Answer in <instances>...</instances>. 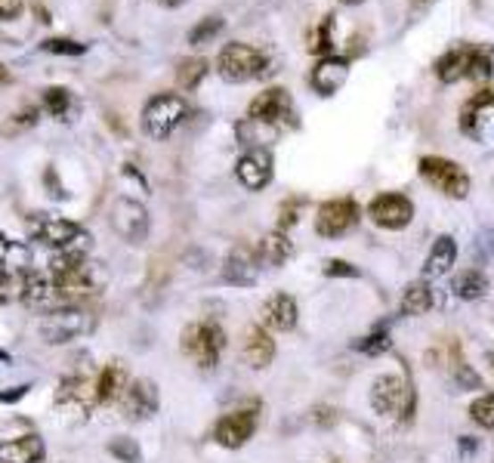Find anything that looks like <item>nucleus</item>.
Masks as SVG:
<instances>
[{
    "label": "nucleus",
    "mask_w": 494,
    "mask_h": 463,
    "mask_svg": "<svg viewBox=\"0 0 494 463\" xmlns=\"http://www.w3.org/2000/svg\"><path fill=\"white\" fill-rule=\"evenodd\" d=\"M127 386H130V377H127V368L121 361H109L103 368V374L96 377V401L109 405V401H118L124 399Z\"/></svg>",
    "instance_id": "nucleus-24"
},
{
    "label": "nucleus",
    "mask_w": 494,
    "mask_h": 463,
    "mask_svg": "<svg viewBox=\"0 0 494 463\" xmlns=\"http://www.w3.org/2000/svg\"><path fill=\"white\" fill-rule=\"evenodd\" d=\"M22 12V0H0V19H16Z\"/></svg>",
    "instance_id": "nucleus-42"
},
{
    "label": "nucleus",
    "mask_w": 494,
    "mask_h": 463,
    "mask_svg": "<svg viewBox=\"0 0 494 463\" xmlns=\"http://www.w3.org/2000/svg\"><path fill=\"white\" fill-rule=\"evenodd\" d=\"M217 71H219V78L229 80V84H244V80H251V78L266 75V71H269V62H266L263 53L253 50V46L229 44L219 50Z\"/></svg>",
    "instance_id": "nucleus-6"
},
{
    "label": "nucleus",
    "mask_w": 494,
    "mask_h": 463,
    "mask_svg": "<svg viewBox=\"0 0 494 463\" xmlns=\"http://www.w3.org/2000/svg\"><path fill=\"white\" fill-rule=\"evenodd\" d=\"M491 50L485 46H454L436 62V78L442 84H457L464 78H489Z\"/></svg>",
    "instance_id": "nucleus-3"
},
{
    "label": "nucleus",
    "mask_w": 494,
    "mask_h": 463,
    "mask_svg": "<svg viewBox=\"0 0 494 463\" xmlns=\"http://www.w3.org/2000/svg\"><path fill=\"white\" fill-rule=\"evenodd\" d=\"M325 272L328 275H346V278H356L358 269H352L350 263H343V260H331L328 266H325Z\"/></svg>",
    "instance_id": "nucleus-41"
},
{
    "label": "nucleus",
    "mask_w": 494,
    "mask_h": 463,
    "mask_svg": "<svg viewBox=\"0 0 494 463\" xmlns=\"http://www.w3.org/2000/svg\"><path fill=\"white\" fill-rule=\"evenodd\" d=\"M93 401H96V384H86V380L75 377V380H62L56 393V408L62 414H69L71 420H84L90 414Z\"/></svg>",
    "instance_id": "nucleus-15"
},
{
    "label": "nucleus",
    "mask_w": 494,
    "mask_h": 463,
    "mask_svg": "<svg viewBox=\"0 0 494 463\" xmlns=\"http://www.w3.org/2000/svg\"><path fill=\"white\" fill-rule=\"evenodd\" d=\"M420 177L432 186L436 192L449 194V198H466L470 194V177L460 164H454L449 158H439V154H430V158H420Z\"/></svg>",
    "instance_id": "nucleus-8"
},
{
    "label": "nucleus",
    "mask_w": 494,
    "mask_h": 463,
    "mask_svg": "<svg viewBox=\"0 0 494 463\" xmlns=\"http://www.w3.org/2000/svg\"><path fill=\"white\" fill-rule=\"evenodd\" d=\"M44 50L46 53H56V56H81V53L86 50L84 44H78V40H69V37H50L44 40Z\"/></svg>",
    "instance_id": "nucleus-37"
},
{
    "label": "nucleus",
    "mask_w": 494,
    "mask_h": 463,
    "mask_svg": "<svg viewBox=\"0 0 494 463\" xmlns=\"http://www.w3.org/2000/svg\"><path fill=\"white\" fill-rule=\"evenodd\" d=\"M111 229L121 235L124 241H130V244H143L152 232L149 211L133 198H118L111 204Z\"/></svg>",
    "instance_id": "nucleus-11"
},
{
    "label": "nucleus",
    "mask_w": 494,
    "mask_h": 463,
    "mask_svg": "<svg viewBox=\"0 0 494 463\" xmlns=\"http://www.w3.org/2000/svg\"><path fill=\"white\" fill-rule=\"evenodd\" d=\"M44 109L50 112V118H56L59 124H71L81 115V99L65 87H46L44 90Z\"/></svg>",
    "instance_id": "nucleus-23"
},
{
    "label": "nucleus",
    "mask_w": 494,
    "mask_h": 463,
    "mask_svg": "<svg viewBox=\"0 0 494 463\" xmlns=\"http://www.w3.org/2000/svg\"><path fill=\"white\" fill-rule=\"evenodd\" d=\"M44 458L41 435H16L0 442V463H37Z\"/></svg>",
    "instance_id": "nucleus-22"
},
{
    "label": "nucleus",
    "mask_w": 494,
    "mask_h": 463,
    "mask_svg": "<svg viewBox=\"0 0 494 463\" xmlns=\"http://www.w3.org/2000/svg\"><path fill=\"white\" fill-rule=\"evenodd\" d=\"M31 260V251L25 241H12L10 235L0 232V272H25Z\"/></svg>",
    "instance_id": "nucleus-28"
},
{
    "label": "nucleus",
    "mask_w": 494,
    "mask_h": 463,
    "mask_svg": "<svg viewBox=\"0 0 494 463\" xmlns=\"http://www.w3.org/2000/svg\"><path fill=\"white\" fill-rule=\"evenodd\" d=\"M31 232H35L37 241L53 247L56 257H86V251H90V232L81 229L78 223H71V219L35 213L31 217Z\"/></svg>",
    "instance_id": "nucleus-2"
},
{
    "label": "nucleus",
    "mask_w": 494,
    "mask_h": 463,
    "mask_svg": "<svg viewBox=\"0 0 494 463\" xmlns=\"http://www.w3.org/2000/svg\"><path fill=\"white\" fill-rule=\"evenodd\" d=\"M272 355H276V343H272L269 334H266L263 327H247L244 340H242V359L247 365L263 371V368L272 365Z\"/></svg>",
    "instance_id": "nucleus-21"
},
{
    "label": "nucleus",
    "mask_w": 494,
    "mask_h": 463,
    "mask_svg": "<svg viewBox=\"0 0 494 463\" xmlns=\"http://www.w3.org/2000/svg\"><path fill=\"white\" fill-rule=\"evenodd\" d=\"M371 405L377 414H386V418H411L414 411V393L411 386L405 384L396 374H383V377L374 380L371 386Z\"/></svg>",
    "instance_id": "nucleus-9"
},
{
    "label": "nucleus",
    "mask_w": 494,
    "mask_h": 463,
    "mask_svg": "<svg viewBox=\"0 0 494 463\" xmlns=\"http://www.w3.org/2000/svg\"><path fill=\"white\" fill-rule=\"evenodd\" d=\"M96 327L90 312L84 309H75V306H65V309H53L41 318L37 331H41V340L50 346H59V343H71V340L84 337Z\"/></svg>",
    "instance_id": "nucleus-4"
},
{
    "label": "nucleus",
    "mask_w": 494,
    "mask_h": 463,
    "mask_svg": "<svg viewBox=\"0 0 494 463\" xmlns=\"http://www.w3.org/2000/svg\"><path fill=\"white\" fill-rule=\"evenodd\" d=\"M358 349H362V352H368V355L386 352V349H390V334H386V331L371 334V337H365L362 343H358Z\"/></svg>",
    "instance_id": "nucleus-40"
},
{
    "label": "nucleus",
    "mask_w": 494,
    "mask_h": 463,
    "mask_svg": "<svg viewBox=\"0 0 494 463\" xmlns=\"http://www.w3.org/2000/svg\"><path fill=\"white\" fill-rule=\"evenodd\" d=\"M470 418L476 420L479 426L485 429H494V393L491 395H482L470 405Z\"/></svg>",
    "instance_id": "nucleus-36"
},
{
    "label": "nucleus",
    "mask_w": 494,
    "mask_h": 463,
    "mask_svg": "<svg viewBox=\"0 0 494 463\" xmlns=\"http://www.w3.org/2000/svg\"><path fill=\"white\" fill-rule=\"evenodd\" d=\"M53 281L62 300H86L103 294L105 269L86 257H53Z\"/></svg>",
    "instance_id": "nucleus-1"
},
{
    "label": "nucleus",
    "mask_w": 494,
    "mask_h": 463,
    "mask_svg": "<svg viewBox=\"0 0 494 463\" xmlns=\"http://www.w3.org/2000/svg\"><path fill=\"white\" fill-rule=\"evenodd\" d=\"M121 408H124V418L127 420H149L158 414V386L152 380H133L127 386L124 399H121Z\"/></svg>",
    "instance_id": "nucleus-16"
},
{
    "label": "nucleus",
    "mask_w": 494,
    "mask_h": 463,
    "mask_svg": "<svg viewBox=\"0 0 494 463\" xmlns=\"http://www.w3.org/2000/svg\"><path fill=\"white\" fill-rule=\"evenodd\" d=\"M111 454L121 458L124 463H139V448L133 439H115L111 442Z\"/></svg>",
    "instance_id": "nucleus-39"
},
{
    "label": "nucleus",
    "mask_w": 494,
    "mask_h": 463,
    "mask_svg": "<svg viewBox=\"0 0 494 463\" xmlns=\"http://www.w3.org/2000/svg\"><path fill=\"white\" fill-rule=\"evenodd\" d=\"M454 260H457V244H454V238L451 235H439L430 257H426L424 278H442V275H449Z\"/></svg>",
    "instance_id": "nucleus-26"
},
{
    "label": "nucleus",
    "mask_w": 494,
    "mask_h": 463,
    "mask_svg": "<svg viewBox=\"0 0 494 463\" xmlns=\"http://www.w3.org/2000/svg\"><path fill=\"white\" fill-rule=\"evenodd\" d=\"M238 136H242L244 143H259V149H263V143H272V139L278 136V127L259 124V120L247 118L244 124H238Z\"/></svg>",
    "instance_id": "nucleus-35"
},
{
    "label": "nucleus",
    "mask_w": 494,
    "mask_h": 463,
    "mask_svg": "<svg viewBox=\"0 0 494 463\" xmlns=\"http://www.w3.org/2000/svg\"><path fill=\"white\" fill-rule=\"evenodd\" d=\"M460 130L479 143H494V93H479L464 105Z\"/></svg>",
    "instance_id": "nucleus-12"
},
{
    "label": "nucleus",
    "mask_w": 494,
    "mask_h": 463,
    "mask_svg": "<svg viewBox=\"0 0 494 463\" xmlns=\"http://www.w3.org/2000/svg\"><path fill=\"white\" fill-rule=\"evenodd\" d=\"M259 315H263V325L269 327V331H291L293 325H297V303H293L291 294H272L269 300L259 309Z\"/></svg>",
    "instance_id": "nucleus-20"
},
{
    "label": "nucleus",
    "mask_w": 494,
    "mask_h": 463,
    "mask_svg": "<svg viewBox=\"0 0 494 463\" xmlns=\"http://www.w3.org/2000/svg\"><path fill=\"white\" fill-rule=\"evenodd\" d=\"M350 78V59L346 56H325L322 62L312 69V87H316L322 96H331Z\"/></svg>",
    "instance_id": "nucleus-19"
},
{
    "label": "nucleus",
    "mask_w": 494,
    "mask_h": 463,
    "mask_svg": "<svg viewBox=\"0 0 494 463\" xmlns=\"http://www.w3.org/2000/svg\"><path fill=\"white\" fill-rule=\"evenodd\" d=\"M340 4H346V6H358V4H365V0H340Z\"/></svg>",
    "instance_id": "nucleus-43"
},
{
    "label": "nucleus",
    "mask_w": 494,
    "mask_h": 463,
    "mask_svg": "<svg viewBox=\"0 0 494 463\" xmlns=\"http://www.w3.org/2000/svg\"><path fill=\"white\" fill-rule=\"evenodd\" d=\"M25 275L29 272H0V303L25 300Z\"/></svg>",
    "instance_id": "nucleus-33"
},
{
    "label": "nucleus",
    "mask_w": 494,
    "mask_h": 463,
    "mask_svg": "<svg viewBox=\"0 0 494 463\" xmlns=\"http://www.w3.org/2000/svg\"><path fill=\"white\" fill-rule=\"evenodd\" d=\"M356 223H358V204L352 198H337L318 207L316 229L325 238H340V235H346Z\"/></svg>",
    "instance_id": "nucleus-13"
},
{
    "label": "nucleus",
    "mask_w": 494,
    "mask_h": 463,
    "mask_svg": "<svg viewBox=\"0 0 494 463\" xmlns=\"http://www.w3.org/2000/svg\"><path fill=\"white\" fill-rule=\"evenodd\" d=\"M219 29H223L219 19H204L202 25H195V29L189 31V44H207L210 37L219 35Z\"/></svg>",
    "instance_id": "nucleus-38"
},
{
    "label": "nucleus",
    "mask_w": 494,
    "mask_h": 463,
    "mask_svg": "<svg viewBox=\"0 0 494 463\" xmlns=\"http://www.w3.org/2000/svg\"><path fill=\"white\" fill-rule=\"evenodd\" d=\"M56 300H62V297H59L56 281H53L50 275H41V272L25 275V303L44 309V306L56 303Z\"/></svg>",
    "instance_id": "nucleus-27"
},
{
    "label": "nucleus",
    "mask_w": 494,
    "mask_h": 463,
    "mask_svg": "<svg viewBox=\"0 0 494 463\" xmlns=\"http://www.w3.org/2000/svg\"><path fill=\"white\" fill-rule=\"evenodd\" d=\"M6 78H10V75H6V71H4V65H0V80H6Z\"/></svg>",
    "instance_id": "nucleus-45"
},
{
    "label": "nucleus",
    "mask_w": 494,
    "mask_h": 463,
    "mask_svg": "<svg viewBox=\"0 0 494 463\" xmlns=\"http://www.w3.org/2000/svg\"><path fill=\"white\" fill-rule=\"evenodd\" d=\"M451 287L460 300H482L485 294H489V278H485V272H479V269H466L454 278Z\"/></svg>",
    "instance_id": "nucleus-31"
},
{
    "label": "nucleus",
    "mask_w": 494,
    "mask_h": 463,
    "mask_svg": "<svg viewBox=\"0 0 494 463\" xmlns=\"http://www.w3.org/2000/svg\"><path fill=\"white\" fill-rule=\"evenodd\" d=\"M333 22L337 16H325L318 22V29L309 35V53H318V56H331V46H333Z\"/></svg>",
    "instance_id": "nucleus-34"
},
{
    "label": "nucleus",
    "mask_w": 494,
    "mask_h": 463,
    "mask_svg": "<svg viewBox=\"0 0 494 463\" xmlns=\"http://www.w3.org/2000/svg\"><path fill=\"white\" fill-rule=\"evenodd\" d=\"M259 257H263L269 266H284V263H288V260L293 257L291 238H288V235H284L282 229H278V232H269L263 241H259Z\"/></svg>",
    "instance_id": "nucleus-29"
},
{
    "label": "nucleus",
    "mask_w": 494,
    "mask_h": 463,
    "mask_svg": "<svg viewBox=\"0 0 494 463\" xmlns=\"http://www.w3.org/2000/svg\"><path fill=\"white\" fill-rule=\"evenodd\" d=\"M420 4H426V0H420Z\"/></svg>",
    "instance_id": "nucleus-46"
},
{
    "label": "nucleus",
    "mask_w": 494,
    "mask_h": 463,
    "mask_svg": "<svg viewBox=\"0 0 494 463\" xmlns=\"http://www.w3.org/2000/svg\"><path fill=\"white\" fill-rule=\"evenodd\" d=\"M226 349V334L217 321H202V325H192L183 334V352L195 361L198 368H217L219 355Z\"/></svg>",
    "instance_id": "nucleus-7"
},
{
    "label": "nucleus",
    "mask_w": 494,
    "mask_h": 463,
    "mask_svg": "<svg viewBox=\"0 0 494 463\" xmlns=\"http://www.w3.org/2000/svg\"><path fill=\"white\" fill-rule=\"evenodd\" d=\"M223 278L229 285H253L257 281V260H253V251L251 247H235V251L226 257L223 263Z\"/></svg>",
    "instance_id": "nucleus-25"
},
{
    "label": "nucleus",
    "mask_w": 494,
    "mask_h": 463,
    "mask_svg": "<svg viewBox=\"0 0 494 463\" xmlns=\"http://www.w3.org/2000/svg\"><path fill=\"white\" fill-rule=\"evenodd\" d=\"M368 217L377 226H383V229H405L414 217V204L405 194L386 192V194H377L368 204Z\"/></svg>",
    "instance_id": "nucleus-14"
},
{
    "label": "nucleus",
    "mask_w": 494,
    "mask_h": 463,
    "mask_svg": "<svg viewBox=\"0 0 494 463\" xmlns=\"http://www.w3.org/2000/svg\"><path fill=\"white\" fill-rule=\"evenodd\" d=\"M161 4H167V6H179V4H185V0H161Z\"/></svg>",
    "instance_id": "nucleus-44"
},
{
    "label": "nucleus",
    "mask_w": 494,
    "mask_h": 463,
    "mask_svg": "<svg viewBox=\"0 0 494 463\" xmlns=\"http://www.w3.org/2000/svg\"><path fill=\"white\" fill-rule=\"evenodd\" d=\"M257 429V414L253 411H232L213 429V439L223 448H242Z\"/></svg>",
    "instance_id": "nucleus-18"
},
{
    "label": "nucleus",
    "mask_w": 494,
    "mask_h": 463,
    "mask_svg": "<svg viewBox=\"0 0 494 463\" xmlns=\"http://www.w3.org/2000/svg\"><path fill=\"white\" fill-rule=\"evenodd\" d=\"M204 75H207V59H202V56L183 59L177 69V80L183 90H195V87L204 80Z\"/></svg>",
    "instance_id": "nucleus-32"
},
{
    "label": "nucleus",
    "mask_w": 494,
    "mask_h": 463,
    "mask_svg": "<svg viewBox=\"0 0 494 463\" xmlns=\"http://www.w3.org/2000/svg\"><path fill=\"white\" fill-rule=\"evenodd\" d=\"M432 287L426 285V281H414V285L405 287V294H402V312L405 315H424V312H430L432 309Z\"/></svg>",
    "instance_id": "nucleus-30"
},
{
    "label": "nucleus",
    "mask_w": 494,
    "mask_h": 463,
    "mask_svg": "<svg viewBox=\"0 0 494 463\" xmlns=\"http://www.w3.org/2000/svg\"><path fill=\"white\" fill-rule=\"evenodd\" d=\"M235 173H238V179H242L244 189H251V192L266 189L272 179V154L266 149H251L247 154H242Z\"/></svg>",
    "instance_id": "nucleus-17"
},
{
    "label": "nucleus",
    "mask_w": 494,
    "mask_h": 463,
    "mask_svg": "<svg viewBox=\"0 0 494 463\" xmlns=\"http://www.w3.org/2000/svg\"><path fill=\"white\" fill-rule=\"evenodd\" d=\"M247 118L259 120V124H269V127H297V115H293V103L288 96V90L282 87H269L263 90L251 105H247Z\"/></svg>",
    "instance_id": "nucleus-10"
},
{
    "label": "nucleus",
    "mask_w": 494,
    "mask_h": 463,
    "mask_svg": "<svg viewBox=\"0 0 494 463\" xmlns=\"http://www.w3.org/2000/svg\"><path fill=\"white\" fill-rule=\"evenodd\" d=\"M189 118V105L177 93H161L149 99L143 109V133L152 139H167L183 120Z\"/></svg>",
    "instance_id": "nucleus-5"
}]
</instances>
